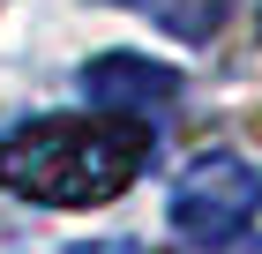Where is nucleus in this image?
Returning a JSON list of instances; mask_svg holds the SVG:
<instances>
[{
	"label": "nucleus",
	"mask_w": 262,
	"mask_h": 254,
	"mask_svg": "<svg viewBox=\"0 0 262 254\" xmlns=\"http://www.w3.org/2000/svg\"><path fill=\"white\" fill-rule=\"evenodd\" d=\"M150 165L142 112H82V120H23L0 142V187L38 210H98L127 195Z\"/></svg>",
	"instance_id": "f257e3e1"
},
{
	"label": "nucleus",
	"mask_w": 262,
	"mask_h": 254,
	"mask_svg": "<svg viewBox=\"0 0 262 254\" xmlns=\"http://www.w3.org/2000/svg\"><path fill=\"white\" fill-rule=\"evenodd\" d=\"M262 210V165L240 150H210L195 157L172 187V232L187 247H225L232 232H247Z\"/></svg>",
	"instance_id": "f03ea898"
},
{
	"label": "nucleus",
	"mask_w": 262,
	"mask_h": 254,
	"mask_svg": "<svg viewBox=\"0 0 262 254\" xmlns=\"http://www.w3.org/2000/svg\"><path fill=\"white\" fill-rule=\"evenodd\" d=\"M82 98L98 112H158V105L180 98V67L142 60V53H98L82 67Z\"/></svg>",
	"instance_id": "7ed1b4c3"
},
{
	"label": "nucleus",
	"mask_w": 262,
	"mask_h": 254,
	"mask_svg": "<svg viewBox=\"0 0 262 254\" xmlns=\"http://www.w3.org/2000/svg\"><path fill=\"white\" fill-rule=\"evenodd\" d=\"M75 254H135L127 239H90V247H75Z\"/></svg>",
	"instance_id": "20e7f679"
}]
</instances>
